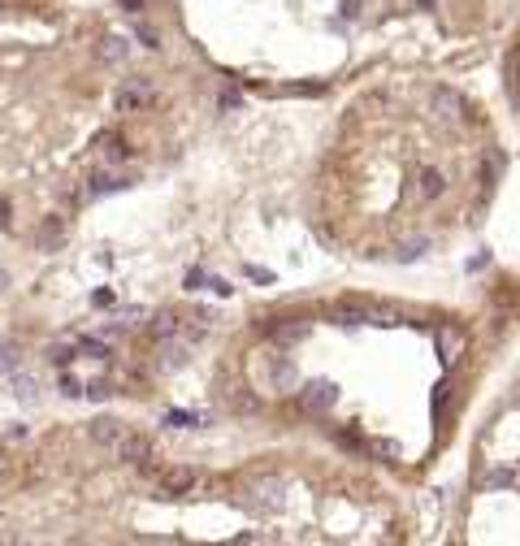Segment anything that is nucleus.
I'll return each mask as SVG.
<instances>
[{
  "label": "nucleus",
  "instance_id": "obj_17",
  "mask_svg": "<svg viewBox=\"0 0 520 546\" xmlns=\"http://www.w3.org/2000/svg\"><path fill=\"white\" fill-rule=\"evenodd\" d=\"M303 334H308V325H278V330H274L278 343H295V339H303Z\"/></svg>",
  "mask_w": 520,
  "mask_h": 546
},
{
  "label": "nucleus",
  "instance_id": "obj_19",
  "mask_svg": "<svg viewBox=\"0 0 520 546\" xmlns=\"http://www.w3.org/2000/svg\"><path fill=\"white\" fill-rule=\"evenodd\" d=\"M78 351H83V356H95V360H104V356H109V347H104V343H95V339H83V343H78Z\"/></svg>",
  "mask_w": 520,
  "mask_h": 546
},
{
  "label": "nucleus",
  "instance_id": "obj_25",
  "mask_svg": "<svg viewBox=\"0 0 520 546\" xmlns=\"http://www.w3.org/2000/svg\"><path fill=\"white\" fill-rule=\"evenodd\" d=\"M9 212H14V208H9V200H0V230H9V222H14Z\"/></svg>",
  "mask_w": 520,
  "mask_h": 546
},
{
  "label": "nucleus",
  "instance_id": "obj_16",
  "mask_svg": "<svg viewBox=\"0 0 520 546\" xmlns=\"http://www.w3.org/2000/svg\"><path fill=\"white\" fill-rule=\"evenodd\" d=\"M9 386H14V395H22V399H35V381H31L26 373H9Z\"/></svg>",
  "mask_w": 520,
  "mask_h": 546
},
{
  "label": "nucleus",
  "instance_id": "obj_22",
  "mask_svg": "<svg viewBox=\"0 0 520 546\" xmlns=\"http://www.w3.org/2000/svg\"><path fill=\"white\" fill-rule=\"evenodd\" d=\"M425 247H430L425 239H416V243H403V252H399V260H412V256H421Z\"/></svg>",
  "mask_w": 520,
  "mask_h": 546
},
{
  "label": "nucleus",
  "instance_id": "obj_11",
  "mask_svg": "<svg viewBox=\"0 0 520 546\" xmlns=\"http://www.w3.org/2000/svg\"><path fill=\"white\" fill-rule=\"evenodd\" d=\"M178 330H182V321H178L174 312H161V316L152 321V334H156V343H161V339H174Z\"/></svg>",
  "mask_w": 520,
  "mask_h": 546
},
{
  "label": "nucleus",
  "instance_id": "obj_29",
  "mask_svg": "<svg viewBox=\"0 0 520 546\" xmlns=\"http://www.w3.org/2000/svg\"><path fill=\"white\" fill-rule=\"evenodd\" d=\"M5 287H9V273H5V269H0V291H5Z\"/></svg>",
  "mask_w": 520,
  "mask_h": 546
},
{
  "label": "nucleus",
  "instance_id": "obj_15",
  "mask_svg": "<svg viewBox=\"0 0 520 546\" xmlns=\"http://www.w3.org/2000/svg\"><path fill=\"white\" fill-rule=\"evenodd\" d=\"M338 316H343V325H364V321H373V312H364V308H355V304H343Z\"/></svg>",
  "mask_w": 520,
  "mask_h": 546
},
{
  "label": "nucleus",
  "instance_id": "obj_2",
  "mask_svg": "<svg viewBox=\"0 0 520 546\" xmlns=\"http://www.w3.org/2000/svg\"><path fill=\"white\" fill-rule=\"evenodd\" d=\"M152 100H156V91H152L147 83H139V78H135L130 87H122V91H118V108H122V113H135V108H147Z\"/></svg>",
  "mask_w": 520,
  "mask_h": 546
},
{
  "label": "nucleus",
  "instance_id": "obj_26",
  "mask_svg": "<svg viewBox=\"0 0 520 546\" xmlns=\"http://www.w3.org/2000/svg\"><path fill=\"white\" fill-rule=\"evenodd\" d=\"M61 391H66V395H83V386H78V381H74V377H70V373H66V377H61Z\"/></svg>",
  "mask_w": 520,
  "mask_h": 546
},
{
  "label": "nucleus",
  "instance_id": "obj_8",
  "mask_svg": "<svg viewBox=\"0 0 520 546\" xmlns=\"http://www.w3.org/2000/svg\"><path fill=\"white\" fill-rule=\"evenodd\" d=\"M61 239H66V222H61V217H48V222L39 226V235H35L39 252H48V247H57Z\"/></svg>",
  "mask_w": 520,
  "mask_h": 546
},
{
  "label": "nucleus",
  "instance_id": "obj_24",
  "mask_svg": "<svg viewBox=\"0 0 520 546\" xmlns=\"http://www.w3.org/2000/svg\"><path fill=\"white\" fill-rule=\"evenodd\" d=\"M139 39H143L147 48H161V39H156V31H152V26H139Z\"/></svg>",
  "mask_w": 520,
  "mask_h": 546
},
{
  "label": "nucleus",
  "instance_id": "obj_27",
  "mask_svg": "<svg viewBox=\"0 0 520 546\" xmlns=\"http://www.w3.org/2000/svg\"><path fill=\"white\" fill-rule=\"evenodd\" d=\"M91 399H104V395H113V386H104V381H95V386H87Z\"/></svg>",
  "mask_w": 520,
  "mask_h": 546
},
{
  "label": "nucleus",
  "instance_id": "obj_21",
  "mask_svg": "<svg viewBox=\"0 0 520 546\" xmlns=\"http://www.w3.org/2000/svg\"><path fill=\"white\" fill-rule=\"evenodd\" d=\"M274 381H282V386H291V381H295V369H291V360L274 364Z\"/></svg>",
  "mask_w": 520,
  "mask_h": 546
},
{
  "label": "nucleus",
  "instance_id": "obj_6",
  "mask_svg": "<svg viewBox=\"0 0 520 546\" xmlns=\"http://www.w3.org/2000/svg\"><path fill=\"white\" fill-rule=\"evenodd\" d=\"M195 485V468H170L165 473V481H161V490L174 499V495H187V490Z\"/></svg>",
  "mask_w": 520,
  "mask_h": 546
},
{
  "label": "nucleus",
  "instance_id": "obj_9",
  "mask_svg": "<svg viewBox=\"0 0 520 546\" xmlns=\"http://www.w3.org/2000/svg\"><path fill=\"white\" fill-rule=\"evenodd\" d=\"M122 187H130V178H118V174H95V178H91V187H87V195H109V191H122Z\"/></svg>",
  "mask_w": 520,
  "mask_h": 546
},
{
  "label": "nucleus",
  "instance_id": "obj_23",
  "mask_svg": "<svg viewBox=\"0 0 520 546\" xmlns=\"http://www.w3.org/2000/svg\"><path fill=\"white\" fill-rule=\"evenodd\" d=\"M165 425H195V416H191V412H170Z\"/></svg>",
  "mask_w": 520,
  "mask_h": 546
},
{
  "label": "nucleus",
  "instance_id": "obj_7",
  "mask_svg": "<svg viewBox=\"0 0 520 546\" xmlns=\"http://www.w3.org/2000/svg\"><path fill=\"white\" fill-rule=\"evenodd\" d=\"M161 369H182L187 364V343H178V334L174 339H161Z\"/></svg>",
  "mask_w": 520,
  "mask_h": 546
},
{
  "label": "nucleus",
  "instance_id": "obj_10",
  "mask_svg": "<svg viewBox=\"0 0 520 546\" xmlns=\"http://www.w3.org/2000/svg\"><path fill=\"white\" fill-rule=\"evenodd\" d=\"M122 57H126V39H118V35H104V39H100V61L118 66Z\"/></svg>",
  "mask_w": 520,
  "mask_h": 546
},
{
  "label": "nucleus",
  "instance_id": "obj_3",
  "mask_svg": "<svg viewBox=\"0 0 520 546\" xmlns=\"http://www.w3.org/2000/svg\"><path fill=\"white\" fill-rule=\"evenodd\" d=\"M122 421H113V416H100V421H91V438L100 443V447H118V438H122Z\"/></svg>",
  "mask_w": 520,
  "mask_h": 546
},
{
  "label": "nucleus",
  "instance_id": "obj_5",
  "mask_svg": "<svg viewBox=\"0 0 520 546\" xmlns=\"http://www.w3.org/2000/svg\"><path fill=\"white\" fill-rule=\"evenodd\" d=\"M442 191H447V178L438 170H421V174H416V195H421V200H438Z\"/></svg>",
  "mask_w": 520,
  "mask_h": 546
},
{
  "label": "nucleus",
  "instance_id": "obj_20",
  "mask_svg": "<svg viewBox=\"0 0 520 546\" xmlns=\"http://www.w3.org/2000/svg\"><path fill=\"white\" fill-rule=\"evenodd\" d=\"M516 481V473H507V468H499V473H486L482 477V485H511Z\"/></svg>",
  "mask_w": 520,
  "mask_h": 546
},
{
  "label": "nucleus",
  "instance_id": "obj_18",
  "mask_svg": "<svg viewBox=\"0 0 520 546\" xmlns=\"http://www.w3.org/2000/svg\"><path fill=\"white\" fill-rule=\"evenodd\" d=\"M48 360H52V364H61V369H66V364L74 360V347H66V343H57V347H48Z\"/></svg>",
  "mask_w": 520,
  "mask_h": 546
},
{
  "label": "nucleus",
  "instance_id": "obj_28",
  "mask_svg": "<svg viewBox=\"0 0 520 546\" xmlns=\"http://www.w3.org/2000/svg\"><path fill=\"white\" fill-rule=\"evenodd\" d=\"M118 5H122V9H130V14H139V9H143V0H118Z\"/></svg>",
  "mask_w": 520,
  "mask_h": 546
},
{
  "label": "nucleus",
  "instance_id": "obj_12",
  "mask_svg": "<svg viewBox=\"0 0 520 546\" xmlns=\"http://www.w3.org/2000/svg\"><path fill=\"white\" fill-rule=\"evenodd\" d=\"M22 369V351L14 343H0V373H18Z\"/></svg>",
  "mask_w": 520,
  "mask_h": 546
},
{
  "label": "nucleus",
  "instance_id": "obj_13",
  "mask_svg": "<svg viewBox=\"0 0 520 546\" xmlns=\"http://www.w3.org/2000/svg\"><path fill=\"white\" fill-rule=\"evenodd\" d=\"M434 104L442 108V113H451V118H455L459 108H464V100H459L455 91H447V87H438V91H434Z\"/></svg>",
  "mask_w": 520,
  "mask_h": 546
},
{
  "label": "nucleus",
  "instance_id": "obj_14",
  "mask_svg": "<svg viewBox=\"0 0 520 546\" xmlns=\"http://www.w3.org/2000/svg\"><path fill=\"white\" fill-rule=\"evenodd\" d=\"M100 143H104V152H109V160H126V156H130V143L118 139V135H104Z\"/></svg>",
  "mask_w": 520,
  "mask_h": 546
},
{
  "label": "nucleus",
  "instance_id": "obj_4",
  "mask_svg": "<svg viewBox=\"0 0 520 546\" xmlns=\"http://www.w3.org/2000/svg\"><path fill=\"white\" fill-rule=\"evenodd\" d=\"M330 403H334V386H330V381H312V386H303V408L308 412H321Z\"/></svg>",
  "mask_w": 520,
  "mask_h": 546
},
{
  "label": "nucleus",
  "instance_id": "obj_1",
  "mask_svg": "<svg viewBox=\"0 0 520 546\" xmlns=\"http://www.w3.org/2000/svg\"><path fill=\"white\" fill-rule=\"evenodd\" d=\"M113 451H118V460H122V464H143V460L152 455V443L143 438V433H122Z\"/></svg>",
  "mask_w": 520,
  "mask_h": 546
}]
</instances>
